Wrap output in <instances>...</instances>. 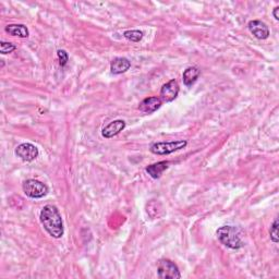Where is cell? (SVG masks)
<instances>
[{
    "mask_svg": "<svg viewBox=\"0 0 279 279\" xmlns=\"http://www.w3.org/2000/svg\"><path fill=\"white\" fill-rule=\"evenodd\" d=\"M39 220L42 223L44 229L48 232V235L55 239H59L63 236V222L61 214L55 205H45L39 214Z\"/></svg>",
    "mask_w": 279,
    "mask_h": 279,
    "instance_id": "obj_1",
    "label": "cell"
},
{
    "mask_svg": "<svg viewBox=\"0 0 279 279\" xmlns=\"http://www.w3.org/2000/svg\"><path fill=\"white\" fill-rule=\"evenodd\" d=\"M216 235L220 243L225 247L239 250L244 247V242L241 238V230L235 226H223L217 229Z\"/></svg>",
    "mask_w": 279,
    "mask_h": 279,
    "instance_id": "obj_2",
    "label": "cell"
},
{
    "mask_svg": "<svg viewBox=\"0 0 279 279\" xmlns=\"http://www.w3.org/2000/svg\"><path fill=\"white\" fill-rule=\"evenodd\" d=\"M188 145L185 140H177V141L156 142L149 146L150 153L155 155H169L179 149H182Z\"/></svg>",
    "mask_w": 279,
    "mask_h": 279,
    "instance_id": "obj_3",
    "label": "cell"
},
{
    "mask_svg": "<svg viewBox=\"0 0 279 279\" xmlns=\"http://www.w3.org/2000/svg\"><path fill=\"white\" fill-rule=\"evenodd\" d=\"M23 192L31 199H42L48 193V187L35 179H27L23 183Z\"/></svg>",
    "mask_w": 279,
    "mask_h": 279,
    "instance_id": "obj_4",
    "label": "cell"
},
{
    "mask_svg": "<svg viewBox=\"0 0 279 279\" xmlns=\"http://www.w3.org/2000/svg\"><path fill=\"white\" fill-rule=\"evenodd\" d=\"M157 275L161 279L181 278V274H180L179 267L177 266V264L168 259L159 260L158 264H157Z\"/></svg>",
    "mask_w": 279,
    "mask_h": 279,
    "instance_id": "obj_5",
    "label": "cell"
},
{
    "mask_svg": "<svg viewBox=\"0 0 279 279\" xmlns=\"http://www.w3.org/2000/svg\"><path fill=\"white\" fill-rule=\"evenodd\" d=\"M38 148L32 143H22L15 148V155L23 161H33L37 158Z\"/></svg>",
    "mask_w": 279,
    "mask_h": 279,
    "instance_id": "obj_6",
    "label": "cell"
},
{
    "mask_svg": "<svg viewBox=\"0 0 279 279\" xmlns=\"http://www.w3.org/2000/svg\"><path fill=\"white\" fill-rule=\"evenodd\" d=\"M179 91H180V87H179L177 81L174 79L170 80L169 82H167L161 87V90H160L161 101H164L166 103H170V102L174 101L178 97Z\"/></svg>",
    "mask_w": 279,
    "mask_h": 279,
    "instance_id": "obj_7",
    "label": "cell"
},
{
    "mask_svg": "<svg viewBox=\"0 0 279 279\" xmlns=\"http://www.w3.org/2000/svg\"><path fill=\"white\" fill-rule=\"evenodd\" d=\"M249 31L258 39H266L270 36V28L266 23L260 20H252L248 24Z\"/></svg>",
    "mask_w": 279,
    "mask_h": 279,
    "instance_id": "obj_8",
    "label": "cell"
},
{
    "mask_svg": "<svg viewBox=\"0 0 279 279\" xmlns=\"http://www.w3.org/2000/svg\"><path fill=\"white\" fill-rule=\"evenodd\" d=\"M162 105L161 98L157 96H150L147 98H144V100L140 103L139 109L140 112H142L143 114H153L155 113L157 109H159Z\"/></svg>",
    "mask_w": 279,
    "mask_h": 279,
    "instance_id": "obj_9",
    "label": "cell"
},
{
    "mask_svg": "<svg viewBox=\"0 0 279 279\" xmlns=\"http://www.w3.org/2000/svg\"><path fill=\"white\" fill-rule=\"evenodd\" d=\"M125 128H126L125 120H121V119L114 120L110 122V124H108L106 127L103 128L102 136L105 139H112L116 136H118L122 130H125Z\"/></svg>",
    "mask_w": 279,
    "mask_h": 279,
    "instance_id": "obj_10",
    "label": "cell"
},
{
    "mask_svg": "<svg viewBox=\"0 0 279 279\" xmlns=\"http://www.w3.org/2000/svg\"><path fill=\"white\" fill-rule=\"evenodd\" d=\"M131 68V61L125 57H117L110 62V71L113 74H122Z\"/></svg>",
    "mask_w": 279,
    "mask_h": 279,
    "instance_id": "obj_11",
    "label": "cell"
},
{
    "mask_svg": "<svg viewBox=\"0 0 279 279\" xmlns=\"http://www.w3.org/2000/svg\"><path fill=\"white\" fill-rule=\"evenodd\" d=\"M169 165H170L169 161H166V160L158 161V162H155V164L147 166L145 168V171H146L148 173V176L152 177L153 179H158L160 178L162 172H164L166 169H168Z\"/></svg>",
    "mask_w": 279,
    "mask_h": 279,
    "instance_id": "obj_12",
    "label": "cell"
},
{
    "mask_svg": "<svg viewBox=\"0 0 279 279\" xmlns=\"http://www.w3.org/2000/svg\"><path fill=\"white\" fill-rule=\"evenodd\" d=\"M201 75V70L196 67H189L183 71L182 74V80L185 86H192L193 85L199 77Z\"/></svg>",
    "mask_w": 279,
    "mask_h": 279,
    "instance_id": "obj_13",
    "label": "cell"
},
{
    "mask_svg": "<svg viewBox=\"0 0 279 279\" xmlns=\"http://www.w3.org/2000/svg\"><path fill=\"white\" fill-rule=\"evenodd\" d=\"M5 32L12 35V36H17L21 38H27L30 36L28 28L24 24H9L5 26Z\"/></svg>",
    "mask_w": 279,
    "mask_h": 279,
    "instance_id": "obj_14",
    "label": "cell"
},
{
    "mask_svg": "<svg viewBox=\"0 0 279 279\" xmlns=\"http://www.w3.org/2000/svg\"><path fill=\"white\" fill-rule=\"evenodd\" d=\"M144 33L140 30H129L124 33V36L133 43H139L143 38Z\"/></svg>",
    "mask_w": 279,
    "mask_h": 279,
    "instance_id": "obj_15",
    "label": "cell"
},
{
    "mask_svg": "<svg viewBox=\"0 0 279 279\" xmlns=\"http://www.w3.org/2000/svg\"><path fill=\"white\" fill-rule=\"evenodd\" d=\"M15 49H16L15 45H13L12 43L4 42V40H1V42H0V52H1L2 55L10 54V52L14 51Z\"/></svg>",
    "mask_w": 279,
    "mask_h": 279,
    "instance_id": "obj_16",
    "label": "cell"
},
{
    "mask_svg": "<svg viewBox=\"0 0 279 279\" xmlns=\"http://www.w3.org/2000/svg\"><path fill=\"white\" fill-rule=\"evenodd\" d=\"M270 235H271V240L274 243H278V219L276 218L274 220V223L271 226L270 229Z\"/></svg>",
    "mask_w": 279,
    "mask_h": 279,
    "instance_id": "obj_17",
    "label": "cell"
},
{
    "mask_svg": "<svg viewBox=\"0 0 279 279\" xmlns=\"http://www.w3.org/2000/svg\"><path fill=\"white\" fill-rule=\"evenodd\" d=\"M57 56H58V59H59V63L61 67H65L68 61H69V55L68 52L65 49H59L57 51Z\"/></svg>",
    "mask_w": 279,
    "mask_h": 279,
    "instance_id": "obj_18",
    "label": "cell"
},
{
    "mask_svg": "<svg viewBox=\"0 0 279 279\" xmlns=\"http://www.w3.org/2000/svg\"><path fill=\"white\" fill-rule=\"evenodd\" d=\"M278 11H279V7H275L274 10H273V15H274L275 20H279V15H278Z\"/></svg>",
    "mask_w": 279,
    "mask_h": 279,
    "instance_id": "obj_19",
    "label": "cell"
}]
</instances>
